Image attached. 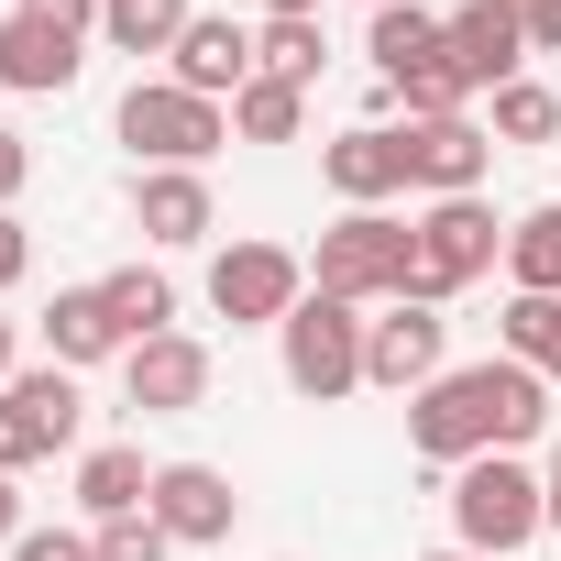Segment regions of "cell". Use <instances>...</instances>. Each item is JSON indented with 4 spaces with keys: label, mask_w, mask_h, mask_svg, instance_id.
<instances>
[{
    "label": "cell",
    "mask_w": 561,
    "mask_h": 561,
    "mask_svg": "<svg viewBox=\"0 0 561 561\" xmlns=\"http://www.w3.org/2000/svg\"><path fill=\"white\" fill-rule=\"evenodd\" d=\"M364 12H386V0H364Z\"/></svg>",
    "instance_id": "39"
},
{
    "label": "cell",
    "mask_w": 561,
    "mask_h": 561,
    "mask_svg": "<svg viewBox=\"0 0 561 561\" xmlns=\"http://www.w3.org/2000/svg\"><path fill=\"white\" fill-rule=\"evenodd\" d=\"M187 23H198L187 0H100V45L111 56H176Z\"/></svg>",
    "instance_id": "22"
},
{
    "label": "cell",
    "mask_w": 561,
    "mask_h": 561,
    "mask_svg": "<svg viewBox=\"0 0 561 561\" xmlns=\"http://www.w3.org/2000/svg\"><path fill=\"white\" fill-rule=\"evenodd\" d=\"M506 12H517L528 56H561V0H506Z\"/></svg>",
    "instance_id": "29"
},
{
    "label": "cell",
    "mask_w": 561,
    "mask_h": 561,
    "mask_svg": "<svg viewBox=\"0 0 561 561\" xmlns=\"http://www.w3.org/2000/svg\"><path fill=\"white\" fill-rule=\"evenodd\" d=\"M506 364H528V375H561V298H506Z\"/></svg>",
    "instance_id": "26"
},
{
    "label": "cell",
    "mask_w": 561,
    "mask_h": 561,
    "mask_svg": "<svg viewBox=\"0 0 561 561\" xmlns=\"http://www.w3.org/2000/svg\"><path fill=\"white\" fill-rule=\"evenodd\" d=\"M495 264H506V231H495L484 198H430V209H419V287H408V298L440 309V298H462L473 275H495Z\"/></svg>",
    "instance_id": "8"
},
{
    "label": "cell",
    "mask_w": 561,
    "mask_h": 561,
    "mask_svg": "<svg viewBox=\"0 0 561 561\" xmlns=\"http://www.w3.org/2000/svg\"><path fill=\"white\" fill-rule=\"evenodd\" d=\"M451 67L495 100L506 78H528V34H517V12H506V0H462V12H451Z\"/></svg>",
    "instance_id": "17"
},
{
    "label": "cell",
    "mask_w": 561,
    "mask_h": 561,
    "mask_svg": "<svg viewBox=\"0 0 561 561\" xmlns=\"http://www.w3.org/2000/svg\"><path fill=\"white\" fill-rule=\"evenodd\" d=\"M484 133H495V144H561V89H550V78H506Z\"/></svg>",
    "instance_id": "25"
},
{
    "label": "cell",
    "mask_w": 561,
    "mask_h": 561,
    "mask_svg": "<svg viewBox=\"0 0 561 561\" xmlns=\"http://www.w3.org/2000/svg\"><path fill=\"white\" fill-rule=\"evenodd\" d=\"M12 375H23V364H12V320H0V386H12Z\"/></svg>",
    "instance_id": "37"
},
{
    "label": "cell",
    "mask_w": 561,
    "mask_h": 561,
    "mask_svg": "<svg viewBox=\"0 0 561 561\" xmlns=\"http://www.w3.org/2000/svg\"><path fill=\"white\" fill-rule=\"evenodd\" d=\"M12 561H89V539H67V528H23Z\"/></svg>",
    "instance_id": "31"
},
{
    "label": "cell",
    "mask_w": 561,
    "mask_h": 561,
    "mask_svg": "<svg viewBox=\"0 0 561 561\" xmlns=\"http://www.w3.org/2000/svg\"><path fill=\"white\" fill-rule=\"evenodd\" d=\"M484 165H495V133H484L473 111L408 122V187H430V198H484Z\"/></svg>",
    "instance_id": "13"
},
{
    "label": "cell",
    "mask_w": 561,
    "mask_h": 561,
    "mask_svg": "<svg viewBox=\"0 0 561 561\" xmlns=\"http://www.w3.org/2000/svg\"><path fill=\"white\" fill-rule=\"evenodd\" d=\"M309 298V264L287 242H220L209 253V309L231 331H287V309Z\"/></svg>",
    "instance_id": "7"
},
{
    "label": "cell",
    "mask_w": 561,
    "mask_h": 561,
    "mask_svg": "<svg viewBox=\"0 0 561 561\" xmlns=\"http://www.w3.org/2000/svg\"><path fill=\"white\" fill-rule=\"evenodd\" d=\"M133 231H144V242H165V253L209 242V231H220L209 176H198V165H144V176H133Z\"/></svg>",
    "instance_id": "15"
},
{
    "label": "cell",
    "mask_w": 561,
    "mask_h": 561,
    "mask_svg": "<svg viewBox=\"0 0 561 561\" xmlns=\"http://www.w3.org/2000/svg\"><path fill=\"white\" fill-rule=\"evenodd\" d=\"M275 364H287V386H298L309 408L353 397V386H364V309L309 287V298L287 309V331H275Z\"/></svg>",
    "instance_id": "4"
},
{
    "label": "cell",
    "mask_w": 561,
    "mask_h": 561,
    "mask_svg": "<svg viewBox=\"0 0 561 561\" xmlns=\"http://www.w3.org/2000/svg\"><path fill=\"white\" fill-rule=\"evenodd\" d=\"M0 539H23V495H12V473H0Z\"/></svg>",
    "instance_id": "36"
},
{
    "label": "cell",
    "mask_w": 561,
    "mask_h": 561,
    "mask_svg": "<svg viewBox=\"0 0 561 561\" xmlns=\"http://www.w3.org/2000/svg\"><path fill=\"white\" fill-rule=\"evenodd\" d=\"M298 133H309V89H287V78H253L231 100V144H298Z\"/></svg>",
    "instance_id": "24"
},
{
    "label": "cell",
    "mask_w": 561,
    "mask_h": 561,
    "mask_svg": "<svg viewBox=\"0 0 561 561\" xmlns=\"http://www.w3.org/2000/svg\"><path fill=\"white\" fill-rule=\"evenodd\" d=\"M78 430H89V397H78V375H67V364H34V375L0 386V473L78 451Z\"/></svg>",
    "instance_id": "6"
},
{
    "label": "cell",
    "mask_w": 561,
    "mask_h": 561,
    "mask_svg": "<svg viewBox=\"0 0 561 561\" xmlns=\"http://www.w3.org/2000/svg\"><path fill=\"white\" fill-rule=\"evenodd\" d=\"M451 320L430 309V298H386V320H364V386H386V397H419V386H440L451 364Z\"/></svg>",
    "instance_id": "9"
},
{
    "label": "cell",
    "mask_w": 561,
    "mask_h": 561,
    "mask_svg": "<svg viewBox=\"0 0 561 561\" xmlns=\"http://www.w3.org/2000/svg\"><path fill=\"white\" fill-rule=\"evenodd\" d=\"M539 495H550V539H561V430H550V473H539Z\"/></svg>",
    "instance_id": "34"
},
{
    "label": "cell",
    "mask_w": 561,
    "mask_h": 561,
    "mask_svg": "<svg viewBox=\"0 0 561 561\" xmlns=\"http://www.w3.org/2000/svg\"><path fill=\"white\" fill-rule=\"evenodd\" d=\"M231 517H242V495H231L220 462H154V528H165L176 550H220Z\"/></svg>",
    "instance_id": "11"
},
{
    "label": "cell",
    "mask_w": 561,
    "mask_h": 561,
    "mask_svg": "<svg viewBox=\"0 0 561 561\" xmlns=\"http://www.w3.org/2000/svg\"><path fill=\"white\" fill-rule=\"evenodd\" d=\"M419 561H484V550H419Z\"/></svg>",
    "instance_id": "38"
},
{
    "label": "cell",
    "mask_w": 561,
    "mask_h": 561,
    "mask_svg": "<svg viewBox=\"0 0 561 561\" xmlns=\"http://www.w3.org/2000/svg\"><path fill=\"white\" fill-rule=\"evenodd\" d=\"M320 56H331L320 23H264V34H253V67L287 78V89H320Z\"/></svg>",
    "instance_id": "27"
},
{
    "label": "cell",
    "mask_w": 561,
    "mask_h": 561,
    "mask_svg": "<svg viewBox=\"0 0 561 561\" xmlns=\"http://www.w3.org/2000/svg\"><path fill=\"white\" fill-rule=\"evenodd\" d=\"M122 144H133L144 165H209V154L231 144V111L198 100V89H176V78H133V89H122Z\"/></svg>",
    "instance_id": "5"
},
{
    "label": "cell",
    "mask_w": 561,
    "mask_h": 561,
    "mask_svg": "<svg viewBox=\"0 0 561 561\" xmlns=\"http://www.w3.org/2000/svg\"><path fill=\"white\" fill-rule=\"evenodd\" d=\"M12 12H34V23H67V34H100V0H12Z\"/></svg>",
    "instance_id": "32"
},
{
    "label": "cell",
    "mask_w": 561,
    "mask_h": 561,
    "mask_svg": "<svg viewBox=\"0 0 561 561\" xmlns=\"http://www.w3.org/2000/svg\"><path fill=\"white\" fill-rule=\"evenodd\" d=\"M309 287H320V298H353V309L408 298V287H419V220H397V209H342V220L320 231V253H309Z\"/></svg>",
    "instance_id": "2"
},
{
    "label": "cell",
    "mask_w": 561,
    "mask_h": 561,
    "mask_svg": "<svg viewBox=\"0 0 561 561\" xmlns=\"http://www.w3.org/2000/svg\"><path fill=\"white\" fill-rule=\"evenodd\" d=\"M122 353H133V342H122L111 298H100V287H56V309H45V364L89 375V364H122Z\"/></svg>",
    "instance_id": "18"
},
{
    "label": "cell",
    "mask_w": 561,
    "mask_h": 561,
    "mask_svg": "<svg viewBox=\"0 0 561 561\" xmlns=\"http://www.w3.org/2000/svg\"><path fill=\"white\" fill-rule=\"evenodd\" d=\"M23 187H34V144H23V133H0V209H12Z\"/></svg>",
    "instance_id": "33"
},
{
    "label": "cell",
    "mask_w": 561,
    "mask_h": 561,
    "mask_svg": "<svg viewBox=\"0 0 561 561\" xmlns=\"http://www.w3.org/2000/svg\"><path fill=\"white\" fill-rule=\"evenodd\" d=\"M23 275H34V231H23L12 209H0V298H12V287H23Z\"/></svg>",
    "instance_id": "30"
},
{
    "label": "cell",
    "mask_w": 561,
    "mask_h": 561,
    "mask_svg": "<svg viewBox=\"0 0 561 561\" xmlns=\"http://www.w3.org/2000/svg\"><path fill=\"white\" fill-rule=\"evenodd\" d=\"M89 34H67V23H34V12H0V89H34V100H56V89H78V56Z\"/></svg>",
    "instance_id": "16"
},
{
    "label": "cell",
    "mask_w": 561,
    "mask_h": 561,
    "mask_svg": "<svg viewBox=\"0 0 561 561\" xmlns=\"http://www.w3.org/2000/svg\"><path fill=\"white\" fill-rule=\"evenodd\" d=\"M100 298H111L122 342H154V331H176V287H165V264H111V275H100Z\"/></svg>",
    "instance_id": "23"
},
{
    "label": "cell",
    "mask_w": 561,
    "mask_h": 561,
    "mask_svg": "<svg viewBox=\"0 0 561 561\" xmlns=\"http://www.w3.org/2000/svg\"><path fill=\"white\" fill-rule=\"evenodd\" d=\"M528 440H550V375H528V364H506V353H484V364H451L440 386H419L408 397V451L419 462H484V451H528Z\"/></svg>",
    "instance_id": "1"
},
{
    "label": "cell",
    "mask_w": 561,
    "mask_h": 561,
    "mask_svg": "<svg viewBox=\"0 0 561 561\" xmlns=\"http://www.w3.org/2000/svg\"><path fill=\"white\" fill-rule=\"evenodd\" d=\"M165 78L231 111V100H242V89L264 78V67H253V23H231V12H198V23L176 34V56H165Z\"/></svg>",
    "instance_id": "12"
},
{
    "label": "cell",
    "mask_w": 561,
    "mask_h": 561,
    "mask_svg": "<svg viewBox=\"0 0 561 561\" xmlns=\"http://www.w3.org/2000/svg\"><path fill=\"white\" fill-rule=\"evenodd\" d=\"M364 56H375V78H386V89H408L419 67H440V56H451V12L386 0V12H375V34H364Z\"/></svg>",
    "instance_id": "19"
},
{
    "label": "cell",
    "mask_w": 561,
    "mask_h": 561,
    "mask_svg": "<svg viewBox=\"0 0 561 561\" xmlns=\"http://www.w3.org/2000/svg\"><path fill=\"white\" fill-rule=\"evenodd\" d=\"M264 23H320V0H264Z\"/></svg>",
    "instance_id": "35"
},
{
    "label": "cell",
    "mask_w": 561,
    "mask_h": 561,
    "mask_svg": "<svg viewBox=\"0 0 561 561\" xmlns=\"http://www.w3.org/2000/svg\"><path fill=\"white\" fill-rule=\"evenodd\" d=\"M89 561H176V539L154 528V506H144V517H100V539H89Z\"/></svg>",
    "instance_id": "28"
},
{
    "label": "cell",
    "mask_w": 561,
    "mask_h": 561,
    "mask_svg": "<svg viewBox=\"0 0 561 561\" xmlns=\"http://www.w3.org/2000/svg\"><path fill=\"white\" fill-rule=\"evenodd\" d=\"M550 528V495L517 451H484L451 473V550H484V561H517L528 539Z\"/></svg>",
    "instance_id": "3"
},
{
    "label": "cell",
    "mask_w": 561,
    "mask_h": 561,
    "mask_svg": "<svg viewBox=\"0 0 561 561\" xmlns=\"http://www.w3.org/2000/svg\"><path fill=\"white\" fill-rule=\"evenodd\" d=\"M506 275H517V298H561V198L506 220Z\"/></svg>",
    "instance_id": "21"
},
{
    "label": "cell",
    "mask_w": 561,
    "mask_h": 561,
    "mask_svg": "<svg viewBox=\"0 0 561 561\" xmlns=\"http://www.w3.org/2000/svg\"><path fill=\"white\" fill-rule=\"evenodd\" d=\"M78 506H89V517H144V506H154V462H144L133 440L78 451Z\"/></svg>",
    "instance_id": "20"
},
{
    "label": "cell",
    "mask_w": 561,
    "mask_h": 561,
    "mask_svg": "<svg viewBox=\"0 0 561 561\" xmlns=\"http://www.w3.org/2000/svg\"><path fill=\"white\" fill-rule=\"evenodd\" d=\"M122 397H133L144 419H187V408H209V342H187V331L133 342V353H122Z\"/></svg>",
    "instance_id": "10"
},
{
    "label": "cell",
    "mask_w": 561,
    "mask_h": 561,
    "mask_svg": "<svg viewBox=\"0 0 561 561\" xmlns=\"http://www.w3.org/2000/svg\"><path fill=\"white\" fill-rule=\"evenodd\" d=\"M320 176L342 187V209H386V198H408V133L353 122V133H331V144H320Z\"/></svg>",
    "instance_id": "14"
}]
</instances>
